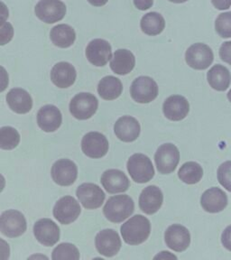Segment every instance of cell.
Listing matches in <instances>:
<instances>
[{
    "instance_id": "5b68a950",
    "label": "cell",
    "mask_w": 231,
    "mask_h": 260,
    "mask_svg": "<svg viewBox=\"0 0 231 260\" xmlns=\"http://www.w3.org/2000/svg\"><path fill=\"white\" fill-rule=\"evenodd\" d=\"M130 95L138 103H150L158 96V85L152 78L140 76L132 82Z\"/></svg>"
},
{
    "instance_id": "2e32d148",
    "label": "cell",
    "mask_w": 231,
    "mask_h": 260,
    "mask_svg": "<svg viewBox=\"0 0 231 260\" xmlns=\"http://www.w3.org/2000/svg\"><path fill=\"white\" fill-rule=\"evenodd\" d=\"M164 240L167 247L174 251H185L191 244V234L183 225L174 224L167 229Z\"/></svg>"
},
{
    "instance_id": "1f68e13d",
    "label": "cell",
    "mask_w": 231,
    "mask_h": 260,
    "mask_svg": "<svg viewBox=\"0 0 231 260\" xmlns=\"http://www.w3.org/2000/svg\"><path fill=\"white\" fill-rule=\"evenodd\" d=\"M20 135L12 126H3L0 129V147L4 150H12L19 145Z\"/></svg>"
},
{
    "instance_id": "8992f818",
    "label": "cell",
    "mask_w": 231,
    "mask_h": 260,
    "mask_svg": "<svg viewBox=\"0 0 231 260\" xmlns=\"http://www.w3.org/2000/svg\"><path fill=\"white\" fill-rule=\"evenodd\" d=\"M214 61V54L209 45L196 43L187 49L185 61L191 68L198 71L206 70Z\"/></svg>"
},
{
    "instance_id": "6da1fadb",
    "label": "cell",
    "mask_w": 231,
    "mask_h": 260,
    "mask_svg": "<svg viewBox=\"0 0 231 260\" xmlns=\"http://www.w3.org/2000/svg\"><path fill=\"white\" fill-rule=\"evenodd\" d=\"M150 233V220L140 214L132 217L121 226L123 240L126 243L133 246L144 243Z\"/></svg>"
},
{
    "instance_id": "f35d334b",
    "label": "cell",
    "mask_w": 231,
    "mask_h": 260,
    "mask_svg": "<svg viewBox=\"0 0 231 260\" xmlns=\"http://www.w3.org/2000/svg\"><path fill=\"white\" fill-rule=\"evenodd\" d=\"M134 5L139 10L145 11L152 8L154 5V0H134Z\"/></svg>"
},
{
    "instance_id": "b9f144b4",
    "label": "cell",
    "mask_w": 231,
    "mask_h": 260,
    "mask_svg": "<svg viewBox=\"0 0 231 260\" xmlns=\"http://www.w3.org/2000/svg\"><path fill=\"white\" fill-rule=\"evenodd\" d=\"M168 1H170L172 3H175V4H183L189 0H168Z\"/></svg>"
},
{
    "instance_id": "ba28073f",
    "label": "cell",
    "mask_w": 231,
    "mask_h": 260,
    "mask_svg": "<svg viewBox=\"0 0 231 260\" xmlns=\"http://www.w3.org/2000/svg\"><path fill=\"white\" fill-rule=\"evenodd\" d=\"M26 220L20 211L8 210L0 217V232L8 238L23 235L26 231Z\"/></svg>"
},
{
    "instance_id": "ac0fdd59",
    "label": "cell",
    "mask_w": 231,
    "mask_h": 260,
    "mask_svg": "<svg viewBox=\"0 0 231 260\" xmlns=\"http://www.w3.org/2000/svg\"><path fill=\"white\" fill-rule=\"evenodd\" d=\"M162 112L172 121H181L190 112V103L181 95H172L163 102Z\"/></svg>"
},
{
    "instance_id": "d4e9b609",
    "label": "cell",
    "mask_w": 231,
    "mask_h": 260,
    "mask_svg": "<svg viewBox=\"0 0 231 260\" xmlns=\"http://www.w3.org/2000/svg\"><path fill=\"white\" fill-rule=\"evenodd\" d=\"M7 102L11 110L17 114L28 113L32 108L31 95L24 89L15 88L7 94Z\"/></svg>"
},
{
    "instance_id": "4fadbf2b",
    "label": "cell",
    "mask_w": 231,
    "mask_h": 260,
    "mask_svg": "<svg viewBox=\"0 0 231 260\" xmlns=\"http://www.w3.org/2000/svg\"><path fill=\"white\" fill-rule=\"evenodd\" d=\"M78 199L87 210H95L101 207L106 195L102 188L94 183H82L76 191Z\"/></svg>"
},
{
    "instance_id": "603a6c76",
    "label": "cell",
    "mask_w": 231,
    "mask_h": 260,
    "mask_svg": "<svg viewBox=\"0 0 231 260\" xmlns=\"http://www.w3.org/2000/svg\"><path fill=\"white\" fill-rule=\"evenodd\" d=\"M62 116L60 110L53 105L42 107L37 113V124L45 132H54L61 125Z\"/></svg>"
},
{
    "instance_id": "7c38bea8",
    "label": "cell",
    "mask_w": 231,
    "mask_h": 260,
    "mask_svg": "<svg viewBox=\"0 0 231 260\" xmlns=\"http://www.w3.org/2000/svg\"><path fill=\"white\" fill-rule=\"evenodd\" d=\"M86 57L91 64L102 67L112 59V48L108 41L94 39L86 47Z\"/></svg>"
},
{
    "instance_id": "e0dca14e",
    "label": "cell",
    "mask_w": 231,
    "mask_h": 260,
    "mask_svg": "<svg viewBox=\"0 0 231 260\" xmlns=\"http://www.w3.org/2000/svg\"><path fill=\"white\" fill-rule=\"evenodd\" d=\"M35 237L42 245L52 247L60 240V228L50 219H41L34 226Z\"/></svg>"
},
{
    "instance_id": "4dcf8cb0",
    "label": "cell",
    "mask_w": 231,
    "mask_h": 260,
    "mask_svg": "<svg viewBox=\"0 0 231 260\" xmlns=\"http://www.w3.org/2000/svg\"><path fill=\"white\" fill-rule=\"evenodd\" d=\"M203 176V167L196 162H187L183 164L178 172L179 178L187 184L199 183Z\"/></svg>"
},
{
    "instance_id": "7bdbcfd3",
    "label": "cell",
    "mask_w": 231,
    "mask_h": 260,
    "mask_svg": "<svg viewBox=\"0 0 231 260\" xmlns=\"http://www.w3.org/2000/svg\"><path fill=\"white\" fill-rule=\"evenodd\" d=\"M227 100H228V102H230V103H231V89H230V90H229V91H228V92H227Z\"/></svg>"
},
{
    "instance_id": "4316f807",
    "label": "cell",
    "mask_w": 231,
    "mask_h": 260,
    "mask_svg": "<svg viewBox=\"0 0 231 260\" xmlns=\"http://www.w3.org/2000/svg\"><path fill=\"white\" fill-rule=\"evenodd\" d=\"M207 80L212 89L217 91H225L230 86V72L224 65H214L207 73Z\"/></svg>"
},
{
    "instance_id": "83f0119b",
    "label": "cell",
    "mask_w": 231,
    "mask_h": 260,
    "mask_svg": "<svg viewBox=\"0 0 231 260\" xmlns=\"http://www.w3.org/2000/svg\"><path fill=\"white\" fill-rule=\"evenodd\" d=\"M50 38L57 47L69 48L76 40V32L69 24H58L51 30Z\"/></svg>"
},
{
    "instance_id": "277c9868",
    "label": "cell",
    "mask_w": 231,
    "mask_h": 260,
    "mask_svg": "<svg viewBox=\"0 0 231 260\" xmlns=\"http://www.w3.org/2000/svg\"><path fill=\"white\" fill-rule=\"evenodd\" d=\"M98 101L93 94L81 92L73 98L70 102V112L80 120H86L97 112Z\"/></svg>"
},
{
    "instance_id": "cb8c5ba5",
    "label": "cell",
    "mask_w": 231,
    "mask_h": 260,
    "mask_svg": "<svg viewBox=\"0 0 231 260\" xmlns=\"http://www.w3.org/2000/svg\"><path fill=\"white\" fill-rule=\"evenodd\" d=\"M76 77L77 73L74 66L66 61L58 62L51 71V80L60 89L71 87L76 81Z\"/></svg>"
},
{
    "instance_id": "30bf717a",
    "label": "cell",
    "mask_w": 231,
    "mask_h": 260,
    "mask_svg": "<svg viewBox=\"0 0 231 260\" xmlns=\"http://www.w3.org/2000/svg\"><path fill=\"white\" fill-rule=\"evenodd\" d=\"M109 141L100 132H89L81 140L82 152L90 158H102L109 152Z\"/></svg>"
},
{
    "instance_id": "ffe728a7",
    "label": "cell",
    "mask_w": 231,
    "mask_h": 260,
    "mask_svg": "<svg viewBox=\"0 0 231 260\" xmlns=\"http://www.w3.org/2000/svg\"><path fill=\"white\" fill-rule=\"evenodd\" d=\"M114 131L119 140L129 143L138 139L141 127L139 122L136 118L130 116H123L115 123Z\"/></svg>"
},
{
    "instance_id": "9a60e30c",
    "label": "cell",
    "mask_w": 231,
    "mask_h": 260,
    "mask_svg": "<svg viewBox=\"0 0 231 260\" xmlns=\"http://www.w3.org/2000/svg\"><path fill=\"white\" fill-rule=\"evenodd\" d=\"M95 245L101 255L111 257L118 254L121 248L122 243L118 232L108 229L97 233L95 239Z\"/></svg>"
},
{
    "instance_id": "d6a6232c",
    "label": "cell",
    "mask_w": 231,
    "mask_h": 260,
    "mask_svg": "<svg viewBox=\"0 0 231 260\" xmlns=\"http://www.w3.org/2000/svg\"><path fill=\"white\" fill-rule=\"evenodd\" d=\"M52 258L53 260H78L80 259V252L73 244L61 243L53 249Z\"/></svg>"
},
{
    "instance_id": "f546056e",
    "label": "cell",
    "mask_w": 231,
    "mask_h": 260,
    "mask_svg": "<svg viewBox=\"0 0 231 260\" xmlns=\"http://www.w3.org/2000/svg\"><path fill=\"white\" fill-rule=\"evenodd\" d=\"M140 27L142 32L147 36H158L166 28V20L159 13H148L143 16Z\"/></svg>"
},
{
    "instance_id": "52a82bcc",
    "label": "cell",
    "mask_w": 231,
    "mask_h": 260,
    "mask_svg": "<svg viewBox=\"0 0 231 260\" xmlns=\"http://www.w3.org/2000/svg\"><path fill=\"white\" fill-rule=\"evenodd\" d=\"M154 161L160 174L169 175L176 169L180 162V151L174 144L167 143L159 147Z\"/></svg>"
},
{
    "instance_id": "7a4b0ae2",
    "label": "cell",
    "mask_w": 231,
    "mask_h": 260,
    "mask_svg": "<svg viewBox=\"0 0 231 260\" xmlns=\"http://www.w3.org/2000/svg\"><path fill=\"white\" fill-rule=\"evenodd\" d=\"M134 211V201L126 194L110 197L103 208L106 218L113 223H120L126 220Z\"/></svg>"
},
{
    "instance_id": "3957f363",
    "label": "cell",
    "mask_w": 231,
    "mask_h": 260,
    "mask_svg": "<svg viewBox=\"0 0 231 260\" xmlns=\"http://www.w3.org/2000/svg\"><path fill=\"white\" fill-rule=\"evenodd\" d=\"M127 171L136 183H145L154 177V166L146 154H135L127 161Z\"/></svg>"
},
{
    "instance_id": "74e56055",
    "label": "cell",
    "mask_w": 231,
    "mask_h": 260,
    "mask_svg": "<svg viewBox=\"0 0 231 260\" xmlns=\"http://www.w3.org/2000/svg\"><path fill=\"white\" fill-rule=\"evenodd\" d=\"M221 243L224 248L231 251V225L227 226L221 234Z\"/></svg>"
},
{
    "instance_id": "7402d4cb",
    "label": "cell",
    "mask_w": 231,
    "mask_h": 260,
    "mask_svg": "<svg viewBox=\"0 0 231 260\" xmlns=\"http://www.w3.org/2000/svg\"><path fill=\"white\" fill-rule=\"evenodd\" d=\"M101 182L109 193H119L128 190L130 182L124 172L118 169H110L104 172Z\"/></svg>"
},
{
    "instance_id": "8d00e7d4",
    "label": "cell",
    "mask_w": 231,
    "mask_h": 260,
    "mask_svg": "<svg viewBox=\"0 0 231 260\" xmlns=\"http://www.w3.org/2000/svg\"><path fill=\"white\" fill-rule=\"evenodd\" d=\"M220 59L227 64L231 65V41L223 43L219 48Z\"/></svg>"
},
{
    "instance_id": "d590c367",
    "label": "cell",
    "mask_w": 231,
    "mask_h": 260,
    "mask_svg": "<svg viewBox=\"0 0 231 260\" xmlns=\"http://www.w3.org/2000/svg\"><path fill=\"white\" fill-rule=\"evenodd\" d=\"M13 34H14V29H13L12 24L5 22L4 24H1V31H0V45H4L10 42L13 38Z\"/></svg>"
},
{
    "instance_id": "484cf974",
    "label": "cell",
    "mask_w": 231,
    "mask_h": 260,
    "mask_svg": "<svg viewBox=\"0 0 231 260\" xmlns=\"http://www.w3.org/2000/svg\"><path fill=\"white\" fill-rule=\"evenodd\" d=\"M110 69L118 75H126L131 73L136 65V58L132 52L126 49H118L114 53L110 61Z\"/></svg>"
},
{
    "instance_id": "f1b7e54d",
    "label": "cell",
    "mask_w": 231,
    "mask_h": 260,
    "mask_svg": "<svg viewBox=\"0 0 231 260\" xmlns=\"http://www.w3.org/2000/svg\"><path fill=\"white\" fill-rule=\"evenodd\" d=\"M123 91L122 82L118 78L106 76L98 82L97 92L105 101H114L120 97Z\"/></svg>"
},
{
    "instance_id": "44dd1931",
    "label": "cell",
    "mask_w": 231,
    "mask_h": 260,
    "mask_svg": "<svg viewBox=\"0 0 231 260\" xmlns=\"http://www.w3.org/2000/svg\"><path fill=\"white\" fill-rule=\"evenodd\" d=\"M163 195L158 187L150 185L143 190L139 197L140 210L148 215L156 213L162 207Z\"/></svg>"
},
{
    "instance_id": "e575fe53",
    "label": "cell",
    "mask_w": 231,
    "mask_h": 260,
    "mask_svg": "<svg viewBox=\"0 0 231 260\" xmlns=\"http://www.w3.org/2000/svg\"><path fill=\"white\" fill-rule=\"evenodd\" d=\"M218 181L221 186L231 192V161H226L218 168Z\"/></svg>"
},
{
    "instance_id": "d6986e66",
    "label": "cell",
    "mask_w": 231,
    "mask_h": 260,
    "mask_svg": "<svg viewBox=\"0 0 231 260\" xmlns=\"http://www.w3.org/2000/svg\"><path fill=\"white\" fill-rule=\"evenodd\" d=\"M228 200L224 191L218 187H211L203 192L201 197V205L209 213H219L227 206Z\"/></svg>"
},
{
    "instance_id": "60d3db41",
    "label": "cell",
    "mask_w": 231,
    "mask_h": 260,
    "mask_svg": "<svg viewBox=\"0 0 231 260\" xmlns=\"http://www.w3.org/2000/svg\"><path fill=\"white\" fill-rule=\"evenodd\" d=\"M87 1L94 7H103L109 2V0H87Z\"/></svg>"
},
{
    "instance_id": "9c48e42d",
    "label": "cell",
    "mask_w": 231,
    "mask_h": 260,
    "mask_svg": "<svg viewBox=\"0 0 231 260\" xmlns=\"http://www.w3.org/2000/svg\"><path fill=\"white\" fill-rule=\"evenodd\" d=\"M36 16L46 24L62 20L66 15V6L60 0H40L35 8Z\"/></svg>"
},
{
    "instance_id": "5bb4252c",
    "label": "cell",
    "mask_w": 231,
    "mask_h": 260,
    "mask_svg": "<svg viewBox=\"0 0 231 260\" xmlns=\"http://www.w3.org/2000/svg\"><path fill=\"white\" fill-rule=\"evenodd\" d=\"M52 178L54 183L61 186H70L77 179L78 167L69 159H60L52 167Z\"/></svg>"
},
{
    "instance_id": "836d02e7",
    "label": "cell",
    "mask_w": 231,
    "mask_h": 260,
    "mask_svg": "<svg viewBox=\"0 0 231 260\" xmlns=\"http://www.w3.org/2000/svg\"><path fill=\"white\" fill-rule=\"evenodd\" d=\"M215 30L221 38H231V12L219 14L215 21Z\"/></svg>"
},
{
    "instance_id": "ab89813d",
    "label": "cell",
    "mask_w": 231,
    "mask_h": 260,
    "mask_svg": "<svg viewBox=\"0 0 231 260\" xmlns=\"http://www.w3.org/2000/svg\"><path fill=\"white\" fill-rule=\"evenodd\" d=\"M211 4L218 10H227L231 7V0H211Z\"/></svg>"
},
{
    "instance_id": "8fae6325",
    "label": "cell",
    "mask_w": 231,
    "mask_h": 260,
    "mask_svg": "<svg viewBox=\"0 0 231 260\" xmlns=\"http://www.w3.org/2000/svg\"><path fill=\"white\" fill-rule=\"evenodd\" d=\"M81 206L72 196H64L59 200L53 207L54 218L63 225L75 221L81 214Z\"/></svg>"
}]
</instances>
